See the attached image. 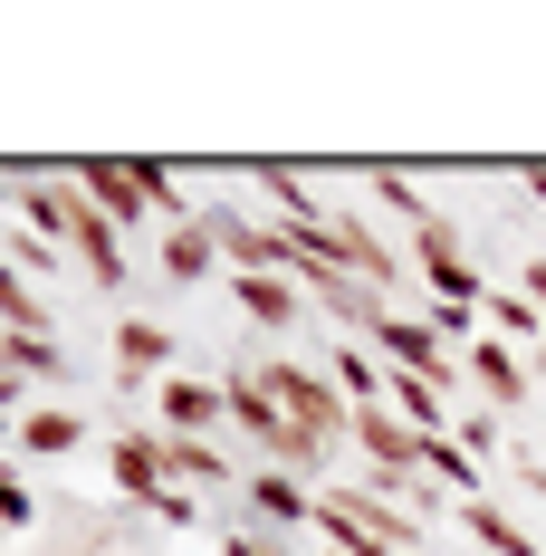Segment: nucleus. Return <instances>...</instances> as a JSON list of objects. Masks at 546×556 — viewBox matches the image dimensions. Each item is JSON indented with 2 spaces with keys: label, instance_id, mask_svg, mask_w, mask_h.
Listing matches in <instances>:
<instances>
[{
  "label": "nucleus",
  "instance_id": "5701e85b",
  "mask_svg": "<svg viewBox=\"0 0 546 556\" xmlns=\"http://www.w3.org/2000/svg\"><path fill=\"white\" fill-rule=\"evenodd\" d=\"M10 375L20 384H58V336H10Z\"/></svg>",
  "mask_w": 546,
  "mask_h": 556
},
{
  "label": "nucleus",
  "instance_id": "ddd939ff",
  "mask_svg": "<svg viewBox=\"0 0 546 556\" xmlns=\"http://www.w3.org/2000/svg\"><path fill=\"white\" fill-rule=\"evenodd\" d=\"M106 480H115V500L154 508V490H164V442H154V432H115L106 442Z\"/></svg>",
  "mask_w": 546,
  "mask_h": 556
},
{
  "label": "nucleus",
  "instance_id": "4be33fe9",
  "mask_svg": "<svg viewBox=\"0 0 546 556\" xmlns=\"http://www.w3.org/2000/svg\"><path fill=\"white\" fill-rule=\"evenodd\" d=\"M480 307H490V327L508 336V345H537V355H546V327H537V307H528V298H480Z\"/></svg>",
  "mask_w": 546,
  "mask_h": 556
},
{
  "label": "nucleus",
  "instance_id": "a878e982",
  "mask_svg": "<svg viewBox=\"0 0 546 556\" xmlns=\"http://www.w3.org/2000/svg\"><path fill=\"white\" fill-rule=\"evenodd\" d=\"M10 528H39V500H29L20 470H0V538H10Z\"/></svg>",
  "mask_w": 546,
  "mask_h": 556
},
{
  "label": "nucleus",
  "instance_id": "4468645a",
  "mask_svg": "<svg viewBox=\"0 0 546 556\" xmlns=\"http://www.w3.org/2000/svg\"><path fill=\"white\" fill-rule=\"evenodd\" d=\"M230 298H240V317L250 327H269V336H288L297 317H307V288L288 269H269V278H230Z\"/></svg>",
  "mask_w": 546,
  "mask_h": 556
},
{
  "label": "nucleus",
  "instance_id": "2eb2a0df",
  "mask_svg": "<svg viewBox=\"0 0 546 556\" xmlns=\"http://www.w3.org/2000/svg\"><path fill=\"white\" fill-rule=\"evenodd\" d=\"M164 365H173V336L154 327V317H125V327H115V384L125 393H144Z\"/></svg>",
  "mask_w": 546,
  "mask_h": 556
},
{
  "label": "nucleus",
  "instance_id": "bb28decb",
  "mask_svg": "<svg viewBox=\"0 0 546 556\" xmlns=\"http://www.w3.org/2000/svg\"><path fill=\"white\" fill-rule=\"evenodd\" d=\"M154 518H173V528H192V490H173V480H164V490H154Z\"/></svg>",
  "mask_w": 546,
  "mask_h": 556
},
{
  "label": "nucleus",
  "instance_id": "473e14b6",
  "mask_svg": "<svg viewBox=\"0 0 546 556\" xmlns=\"http://www.w3.org/2000/svg\"><path fill=\"white\" fill-rule=\"evenodd\" d=\"M537 375H546V355H537Z\"/></svg>",
  "mask_w": 546,
  "mask_h": 556
},
{
  "label": "nucleus",
  "instance_id": "cd10ccee",
  "mask_svg": "<svg viewBox=\"0 0 546 556\" xmlns=\"http://www.w3.org/2000/svg\"><path fill=\"white\" fill-rule=\"evenodd\" d=\"M20 403H29V384H20V375H0V432H20Z\"/></svg>",
  "mask_w": 546,
  "mask_h": 556
},
{
  "label": "nucleus",
  "instance_id": "20e7f679",
  "mask_svg": "<svg viewBox=\"0 0 546 556\" xmlns=\"http://www.w3.org/2000/svg\"><path fill=\"white\" fill-rule=\"evenodd\" d=\"M412 260H422V278H432V307H470V317H480V298H490V288H480L470 260H460V230L441 222V212L412 230Z\"/></svg>",
  "mask_w": 546,
  "mask_h": 556
},
{
  "label": "nucleus",
  "instance_id": "a211bd4d",
  "mask_svg": "<svg viewBox=\"0 0 546 556\" xmlns=\"http://www.w3.org/2000/svg\"><path fill=\"white\" fill-rule=\"evenodd\" d=\"M450 518H460V538H470V547H490V556H537V547H546V538H528V528H518L508 508H490V500H460Z\"/></svg>",
  "mask_w": 546,
  "mask_h": 556
},
{
  "label": "nucleus",
  "instance_id": "f257e3e1",
  "mask_svg": "<svg viewBox=\"0 0 546 556\" xmlns=\"http://www.w3.org/2000/svg\"><path fill=\"white\" fill-rule=\"evenodd\" d=\"M317 538L345 547V556H412L422 518H403V508L374 500V490H317Z\"/></svg>",
  "mask_w": 546,
  "mask_h": 556
},
{
  "label": "nucleus",
  "instance_id": "39448f33",
  "mask_svg": "<svg viewBox=\"0 0 546 556\" xmlns=\"http://www.w3.org/2000/svg\"><path fill=\"white\" fill-rule=\"evenodd\" d=\"M317 240H327L335 269H355L374 298H383V288H403V250H393V240H374V222H365V212H327V230H317Z\"/></svg>",
  "mask_w": 546,
  "mask_h": 556
},
{
  "label": "nucleus",
  "instance_id": "9b49d317",
  "mask_svg": "<svg viewBox=\"0 0 546 556\" xmlns=\"http://www.w3.org/2000/svg\"><path fill=\"white\" fill-rule=\"evenodd\" d=\"M154 442H164V480L173 490H230V500H240V470H230L220 442H192V432H154Z\"/></svg>",
  "mask_w": 546,
  "mask_h": 556
},
{
  "label": "nucleus",
  "instance_id": "aec40b11",
  "mask_svg": "<svg viewBox=\"0 0 546 556\" xmlns=\"http://www.w3.org/2000/svg\"><path fill=\"white\" fill-rule=\"evenodd\" d=\"M422 470H432V480L450 490V500H480V460H470V451L450 442V432H422Z\"/></svg>",
  "mask_w": 546,
  "mask_h": 556
},
{
  "label": "nucleus",
  "instance_id": "412c9836",
  "mask_svg": "<svg viewBox=\"0 0 546 556\" xmlns=\"http://www.w3.org/2000/svg\"><path fill=\"white\" fill-rule=\"evenodd\" d=\"M327 375H335V393H345L355 413H365V403H374V393H383V365H374V355H365V345H335V355H327Z\"/></svg>",
  "mask_w": 546,
  "mask_h": 556
},
{
  "label": "nucleus",
  "instance_id": "423d86ee",
  "mask_svg": "<svg viewBox=\"0 0 546 556\" xmlns=\"http://www.w3.org/2000/svg\"><path fill=\"white\" fill-rule=\"evenodd\" d=\"M67 182H77V192H87L115 230H144V222H154V202H144V182H135V164H125V154H77V164H67Z\"/></svg>",
  "mask_w": 546,
  "mask_h": 556
},
{
  "label": "nucleus",
  "instance_id": "9d476101",
  "mask_svg": "<svg viewBox=\"0 0 546 556\" xmlns=\"http://www.w3.org/2000/svg\"><path fill=\"white\" fill-rule=\"evenodd\" d=\"M77 222H87V192H77L67 173H49V182H20V230H39L49 250H67V240H77Z\"/></svg>",
  "mask_w": 546,
  "mask_h": 556
},
{
  "label": "nucleus",
  "instance_id": "f8f14e48",
  "mask_svg": "<svg viewBox=\"0 0 546 556\" xmlns=\"http://www.w3.org/2000/svg\"><path fill=\"white\" fill-rule=\"evenodd\" d=\"M154 413H164V432L212 442V422H230V393H220V384H192V375H164V384H154Z\"/></svg>",
  "mask_w": 546,
  "mask_h": 556
},
{
  "label": "nucleus",
  "instance_id": "393cba45",
  "mask_svg": "<svg viewBox=\"0 0 546 556\" xmlns=\"http://www.w3.org/2000/svg\"><path fill=\"white\" fill-rule=\"evenodd\" d=\"M220 556H288V547H278V528H259V518H230L220 528Z\"/></svg>",
  "mask_w": 546,
  "mask_h": 556
},
{
  "label": "nucleus",
  "instance_id": "2f4dec72",
  "mask_svg": "<svg viewBox=\"0 0 546 556\" xmlns=\"http://www.w3.org/2000/svg\"><path fill=\"white\" fill-rule=\"evenodd\" d=\"M317 556H345V547H317Z\"/></svg>",
  "mask_w": 546,
  "mask_h": 556
},
{
  "label": "nucleus",
  "instance_id": "1a4fd4ad",
  "mask_svg": "<svg viewBox=\"0 0 546 556\" xmlns=\"http://www.w3.org/2000/svg\"><path fill=\"white\" fill-rule=\"evenodd\" d=\"M460 375L480 384V403H490V413H518V403H528V355H518L508 336H480V345L460 355Z\"/></svg>",
  "mask_w": 546,
  "mask_h": 556
},
{
  "label": "nucleus",
  "instance_id": "c85d7f7f",
  "mask_svg": "<svg viewBox=\"0 0 546 556\" xmlns=\"http://www.w3.org/2000/svg\"><path fill=\"white\" fill-rule=\"evenodd\" d=\"M528 307H537V327H546V260H528V288H518Z\"/></svg>",
  "mask_w": 546,
  "mask_h": 556
},
{
  "label": "nucleus",
  "instance_id": "6ab92c4d",
  "mask_svg": "<svg viewBox=\"0 0 546 556\" xmlns=\"http://www.w3.org/2000/svg\"><path fill=\"white\" fill-rule=\"evenodd\" d=\"M164 278H182V288H202V278H220V250H212V230H202V222L164 230Z\"/></svg>",
  "mask_w": 546,
  "mask_h": 556
},
{
  "label": "nucleus",
  "instance_id": "0eeeda50",
  "mask_svg": "<svg viewBox=\"0 0 546 556\" xmlns=\"http://www.w3.org/2000/svg\"><path fill=\"white\" fill-rule=\"evenodd\" d=\"M355 451L374 460V490H383V480H412V470H422V432H412L403 413H383V403H365V413H355Z\"/></svg>",
  "mask_w": 546,
  "mask_h": 556
},
{
  "label": "nucleus",
  "instance_id": "f3484780",
  "mask_svg": "<svg viewBox=\"0 0 546 556\" xmlns=\"http://www.w3.org/2000/svg\"><path fill=\"white\" fill-rule=\"evenodd\" d=\"M10 442L29 451V460H67V451L87 442V413H77V403H39V413H20Z\"/></svg>",
  "mask_w": 546,
  "mask_h": 556
},
{
  "label": "nucleus",
  "instance_id": "dca6fc26",
  "mask_svg": "<svg viewBox=\"0 0 546 556\" xmlns=\"http://www.w3.org/2000/svg\"><path fill=\"white\" fill-rule=\"evenodd\" d=\"M67 260H77V269L97 278V288H125V230L106 222V212H97V202H87V222H77V240H67Z\"/></svg>",
  "mask_w": 546,
  "mask_h": 556
},
{
  "label": "nucleus",
  "instance_id": "6e6552de",
  "mask_svg": "<svg viewBox=\"0 0 546 556\" xmlns=\"http://www.w3.org/2000/svg\"><path fill=\"white\" fill-rule=\"evenodd\" d=\"M240 508L259 518V528H317V490L307 480H288V470H240Z\"/></svg>",
  "mask_w": 546,
  "mask_h": 556
},
{
  "label": "nucleus",
  "instance_id": "b1692460",
  "mask_svg": "<svg viewBox=\"0 0 546 556\" xmlns=\"http://www.w3.org/2000/svg\"><path fill=\"white\" fill-rule=\"evenodd\" d=\"M450 442L460 451H498V413L490 403H450Z\"/></svg>",
  "mask_w": 546,
  "mask_h": 556
},
{
  "label": "nucleus",
  "instance_id": "c756f323",
  "mask_svg": "<svg viewBox=\"0 0 546 556\" xmlns=\"http://www.w3.org/2000/svg\"><path fill=\"white\" fill-rule=\"evenodd\" d=\"M518 182H528V202L546 212V164H518Z\"/></svg>",
  "mask_w": 546,
  "mask_h": 556
},
{
  "label": "nucleus",
  "instance_id": "f03ea898",
  "mask_svg": "<svg viewBox=\"0 0 546 556\" xmlns=\"http://www.w3.org/2000/svg\"><path fill=\"white\" fill-rule=\"evenodd\" d=\"M250 375L269 384V403L297 422V432H317L327 451H335V442H355V403L335 393L327 365H307V355H278V365H250Z\"/></svg>",
  "mask_w": 546,
  "mask_h": 556
},
{
  "label": "nucleus",
  "instance_id": "7ed1b4c3",
  "mask_svg": "<svg viewBox=\"0 0 546 556\" xmlns=\"http://www.w3.org/2000/svg\"><path fill=\"white\" fill-rule=\"evenodd\" d=\"M202 230H212V250H220V269H230V278L288 269V240H278V222L240 212V202H212V212H202Z\"/></svg>",
  "mask_w": 546,
  "mask_h": 556
},
{
  "label": "nucleus",
  "instance_id": "7c9ffc66",
  "mask_svg": "<svg viewBox=\"0 0 546 556\" xmlns=\"http://www.w3.org/2000/svg\"><path fill=\"white\" fill-rule=\"evenodd\" d=\"M0 288H10V260H0Z\"/></svg>",
  "mask_w": 546,
  "mask_h": 556
}]
</instances>
